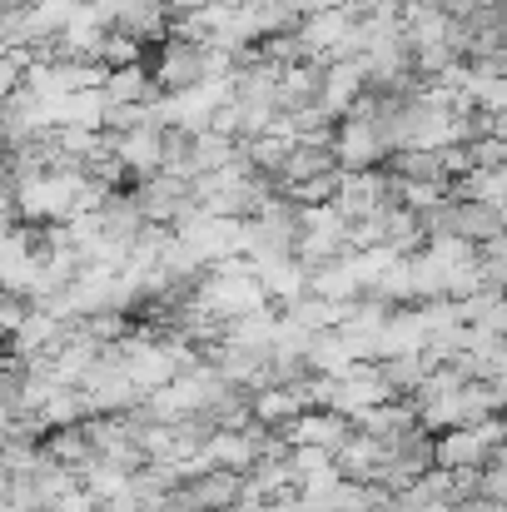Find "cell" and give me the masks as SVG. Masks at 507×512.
I'll return each mask as SVG.
<instances>
[{
	"label": "cell",
	"instance_id": "cell-20",
	"mask_svg": "<svg viewBox=\"0 0 507 512\" xmlns=\"http://www.w3.org/2000/svg\"><path fill=\"white\" fill-rule=\"evenodd\" d=\"M393 199L413 214H433L453 199V184H438V179H398L393 174Z\"/></svg>",
	"mask_w": 507,
	"mask_h": 512
},
{
	"label": "cell",
	"instance_id": "cell-8",
	"mask_svg": "<svg viewBox=\"0 0 507 512\" xmlns=\"http://www.w3.org/2000/svg\"><path fill=\"white\" fill-rule=\"evenodd\" d=\"M368 90H373V80H368L363 60H334V65H324V95H319V105L334 120H348Z\"/></svg>",
	"mask_w": 507,
	"mask_h": 512
},
{
	"label": "cell",
	"instance_id": "cell-10",
	"mask_svg": "<svg viewBox=\"0 0 507 512\" xmlns=\"http://www.w3.org/2000/svg\"><path fill=\"white\" fill-rule=\"evenodd\" d=\"M120 140V160L135 179H155L165 174V130L160 125H145V130H130V135H115Z\"/></svg>",
	"mask_w": 507,
	"mask_h": 512
},
{
	"label": "cell",
	"instance_id": "cell-30",
	"mask_svg": "<svg viewBox=\"0 0 507 512\" xmlns=\"http://www.w3.org/2000/svg\"><path fill=\"white\" fill-rule=\"evenodd\" d=\"M160 5H169V0H160Z\"/></svg>",
	"mask_w": 507,
	"mask_h": 512
},
{
	"label": "cell",
	"instance_id": "cell-1",
	"mask_svg": "<svg viewBox=\"0 0 507 512\" xmlns=\"http://www.w3.org/2000/svg\"><path fill=\"white\" fill-rule=\"evenodd\" d=\"M388 140H383V130H378V120H358V115H348V120H338L334 130V160L343 174H358V170H373V165H388Z\"/></svg>",
	"mask_w": 507,
	"mask_h": 512
},
{
	"label": "cell",
	"instance_id": "cell-7",
	"mask_svg": "<svg viewBox=\"0 0 507 512\" xmlns=\"http://www.w3.org/2000/svg\"><path fill=\"white\" fill-rule=\"evenodd\" d=\"M358 25H363V10H353V5H329V10L309 15V20L299 25V35H304L309 55H314L319 65H329L338 50H343V40H348Z\"/></svg>",
	"mask_w": 507,
	"mask_h": 512
},
{
	"label": "cell",
	"instance_id": "cell-31",
	"mask_svg": "<svg viewBox=\"0 0 507 512\" xmlns=\"http://www.w3.org/2000/svg\"><path fill=\"white\" fill-rule=\"evenodd\" d=\"M503 15H507V5H503Z\"/></svg>",
	"mask_w": 507,
	"mask_h": 512
},
{
	"label": "cell",
	"instance_id": "cell-4",
	"mask_svg": "<svg viewBox=\"0 0 507 512\" xmlns=\"http://www.w3.org/2000/svg\"><path fill=\"white\" fill-rule=\"evenodd\" d=\"M334 204L348 214V224H358V219H378L383 209H393V204H398V199H393V174L388 170L343 174Z\"/></svg>",
	"mask_w": 507,
	"mask_h": 512
},
{
	"label": "cell",
	"instance_id": "cell-15",
	"mask_svg": "<svg viewBox=\"0 0 507 512\" xmlns=\"http://www.w3.org/2000/svg\"><path fill=\"white\" fill-rule=\"evenodd\" d=\"M234 160H244V140H224L214 130H199L189 140V184L199 174H214V170H224V165H234Z\"/></svg>",
	"mask_w": 507,
	"mask_h": 512
},
{
	"label": "cell",
	"instance_id": "cell-18",
	"mask_svg": "<svg viewBox=\"0 0 507 512\" xmlns=\"http://www.w3.org/2000/svg\"><path fill=\"white\" fill-rule=\"evenodd\" d=\"M338 160L329 145H294V155L284 160V170H279V189H294V184H309V179H319V174H334Z\"/></svg>",
	"mask_w": 507,
	"mask_h": 512
},
{
	"label": "cell",
	"instance_id": "cell-16",
	"mask_svg": "<svg viewBox=\"0 0 507 512\" xmlns=\"http://www.w3.org/2000/svg\"><path fill=\"white\" fill-rule=\"evenodd\" d=\"M309 294L314 299H329V304H358V299H368L363 284H358V274H353V264H348V254L309 274Z\"/></svg>",
	"mask_w": 507,
	"mask_h": 512
},
{
	"label": "cell",
	"instance_id": "cell-23",
	"mask_svg": "<svg viewBox=\"0 0 507 512\" xmlns=\"http://www.w3.org/2000/svg\"><path fill=\"white\" fill-rule=\"evenodd\" d=\"M140 50H145V45H140L135 35L110 30V35H105V45H100V60H105L110 70H130V65H145V60H140Z\"/></svg>",
	"mask_w": 507,
	"mask_h": 512
},
{
	"label": "cell",
	"instance_id": "cell-13",
	"mask_svg": "<svg viewBox=\"0 0 507 512\" xmlns=\"http://www.w3.org/2000/svg\"><path fill=\"white\" fill-rule=\"evenodd\" d=\"M334 463L348 483H378V473H383V443L353 428V438L334 453Z\"/></svg>",
	"mask_w": 507,
	"mask_h": 512
},
{
	"label": "cell",
	"instance_id": "cell-25",
	"mask_svg": "<svg viewBox=\"0 0 507 512\" xmlns=\"http://www.w3.org/2000/svg\"><path fill=\"white\" fill-rule=\"evenodd\" d=\"M85 5H95V10H105V15H110V25H115V15H120V10H125L130 0H85Z\"/></svg>",
	"mask_w": 507,
	"mask_h": 512
},
{
	"label": "cell",
	"instance_id": "cell-11",
	"mask_svg": "<svg viewBox=\"0 0 507 512\" xmlns=\"http://www.w3.org/2000/svg\"><path fill=\"white\" fill-rule=\"evenodd\" d=\"M259 269V284L269 299H279V309H294L304 294H309V269L299 259H269V264H254Z\"/></svg>",
	"mask_w": 507,
	"mask_h": 512
},
{
	"label": "cell",
	"instance_id": "cell-29",
	"mask_svg": "<svg viewBox=\"0 0 507 512\" xmlns=\"http://www.w3.org/2000/svg\"><path fill=\"white\" fill-rule=\"evenodd\" d=\"M503 224H507V209H503Z\"/></svg>",
	"mask_w": 507,
	"mask_h": 512
},
{
	"label": "cell",
	"instance_id": "cell-24",
	"mask_svg": "<svg viewBox=\"0 0 507 512\" xmlns=\"http://www.w3.org/2000/svg\"><path fill=\"white\" fill-rule=\"evenodd\" d=\"M483 498L507 508V463H488V473H483Z\"/></svg>",
	"mask_w": 507,
	"mask_h": 512
},
{
	"label": "cell",
	"instance_id": "cell-3",
	"mask_svg": "<svg viewBox=\"0 0 507 512\" xmlns=\"http://www.w3.org/2000/svg\"><path fill=\"white\" fill-rule=\"evenodd\" d=\"M155 85L165 90V95H184V90H194V85H204L209 80V60H204V45H194V40H179V35H169L165 45H160V55H155Z\"/></svg>",
	"mask_w": 507,
	"mask_h": 512
},
{
	"label": "cell",
	"instance_id": "cell-17",
	"mask_svg": "<svg viewBox=\"0 0 507 512\" xmlns=\"http://www.w3.org/2000/svg\"><path fill=\"white\" fill-rule=\"evenodd\" d=\"M299 413H309L299 388H264V393H254V423H264L269 433H284Z\"/></svg>",
	"mask_w": 507,
	"mask_h": 512
},
{
	"label": "cell",
	"instance_id": "cell-6",
	"mask_svg": "<svg viewBox=\"0 0 507 512\" xmlns=\"http://www.w3.org/2000/svg\"><path fill=\"white\" fill-rule=\"evenodd\" d=\"M353 418H343L334 408H309V413H299L279 438L289 443V448H324V453H338L348 438H353Z\"/></svg>",
	"mask_w": 507,
	"mask_h": 512
},
{
	"label": "cell",
	"instance_id": "cell-5",
	"mask_svg": "<svg viewBox=\"0 0 507 512\" xmlns=\"http://www.w3.org/2000/svg\"><path fill=\"white\" fill-rule=\"evenodd\" d=\"M398 393L388 388V378H383V363H358L348 378H338L334 388V413L343 418H363V413H373V408H383V403H393Z\"/></svg>",
	"mask_w": 507,
	"mask_h": 512
},
{
	"label": "cell",
	"instance_id": "cell-27",
	"mask_svg": "<svg viewBox=\"0 0 507 512\" xmlns=\"http://www.w3.org/2000/svg\"><path fill=\"white\" fill-rule=\"evenodd\" d=\"M204 5H249V0H204Z\"/></svg>",
	"mask_w": 507,
	"mask_h": 512
},
{
	"label": "cell",
	"instance_id": "cell-28",
	"mask_svg": "<svg viewBox=\"0 0 507 512\" xmlns=\"http://www.w3.org/2000/svg\"><path fill=\"white\" fill-rule=\"evenodd\" d=\"M408 5H428V10H433V5H443V0H408Z\"/></svg>",
	"mask_w": 507,
	"mask_h": 512
},
{
	"label": "cell",
	"instance_id": "cell-26",
	"mask_svg": "<svg viewBox=\"0 0 507 512\" xmlns=\"http://www.w3.org/2000/svg\"><path fill=\"white\" fill-rule=\"evenodd\" d=\"M493 383H498V398H503V413H507V373L503 378H493Z\"/></svg>",
	"mask_w": 507,
	"mask_h": 512
},
{
	"label": "cell",
	"instance_id": "cell-21",
	"mask_svg": "<svg viewBox=\"0 0 507 512\" xmlns=\"http://www.w3.org/2000/svg\"><path fill=\"white\" fill-rule=\"evenodd\" d=\"M294 145L299 140H289V135H254V140H244V160H249V170L269 174V179H279V170H284V160L294 155Z\"/></svg>",
	"mask_w": 507,
	"mask_h": 512
},
{
	"label": "cell",
	"instance_id": "cell-19",
	"mask_svg": "<svg viewBox=\"0 0 507 512\" xmlns=\"http://www.w3.org/2000/svg\"><path fill=\"white\" fill-rule=\"evenodd\" d=\"M105 95H110V105H150L160 95V85H155V70L150 65H130V70H115L110 75Z\"/></svg>",
	"mask_w": 507,
	"mask_h": 512
},
{
	"label": "cell",
	"instance_id": "cell-2",
	"mask_svg": "<svg viewBox=\"0 0 507 512\" xmlns=\"http://www.w3.org/2000/svg\"><path fill=\"white\" fill-rule=\"evenodd\" d=\"M244 473H229V468H209L199 478H189L179 493H174V512H234L244 503Z\"/></svg>",
	"mask_w": 507,
	"mask_h": 512
},
{
	"label": "cell",
	"instance_id": "cell-22",
	"mask_svg": "<svg viewBox=\"0 0 507 512\" xmlns=\"http://www.w3.org/2000/svg\"><path fill=\"white\" fill-rule=\"evenodd\" d=\"M388 174H398V179H438V184H453L448 170H443V155H433V150H398V155H388Z\"/></svg>",
	"mask_w": 507,
	"mask_h": 512
},
{
	"label": "cell",
	"instance_id": "cell-9",
	"mask_svg": "<svg viewBox=\"0 0 507 512\" xmlns=\"http://www.w3.org/2000/svg\"><path fill=\"white\" fill-rule=\"evenodd\" d=\"M438 468H448V473H483L488 463H493V448H488V438L478 433V428H448V433H438Z\"/></svg>",
	"mask_w": 507,
	"mask_h": 512
},
{
	"label": "cell",
	"instance_id": "cell-12",
	"mask_svg": "<svg viewBox=\"0 0 507 512\" xmlns=\"http://www.w3.org/2000/svg\"><path fill=\"white\" fill-rule=\"evenodd\" d=\"M279 319L284 314H274V309H259V314H244V319H234V324H224V343L229 348H244V353H274V343H279Z\"/></svg>",
	"mask_w": 507,
	"mask_h": 512
},
{
	"label": "cell",
	"instance_id": "cell-14",
	"mask_svg": "<svg viewBox=\"0 0 507 512\" xmlns=\"http://www.w3.org/2000/svg\"><path fill=\"white\" fill-rule=\"evenodd\" d=\"M45 458L60 463V468H70V473H90V468L100 463V453H95L85 423H80V428H55V433H45Z\"/></svg>",
	"mask_w": 507,
	"mask_h": 512
}]
</instances>
